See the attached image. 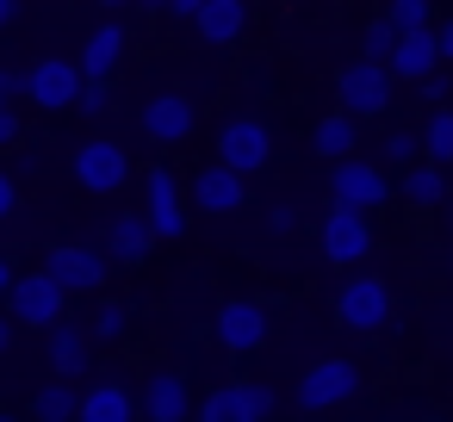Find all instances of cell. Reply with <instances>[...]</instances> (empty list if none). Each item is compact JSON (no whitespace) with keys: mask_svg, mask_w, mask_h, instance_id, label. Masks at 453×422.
Wrapping results in <instances>:
<instances>
[{"mask_svg":"<svg viewBox=\"0 0 453 422\" xmlns=\"http://www.w3.org/2000/svg\"><path fill=\"white\" fill-rule=\"evenodd\" d=\"M335 323L354 335H379L391 323V286L366 267H348V280L335 286Z\"/></svg>","mask_w":453,"mask_h":422,"instance_id":"cell-1","label":"cell"},{"mask_svg":"<svg viewBox=\"0 0 453 422\" xmlns=\"http://www.w3.org/2000/svg\"><path fill=\"white\" fill-rule=\"evenodd\" d=\"M280 403L273 385H255V379H230V385H211L199 397V416L193 422H267Z\"/></svg>","mask_w":453,"mask_h":422,"instance_id":"cell-2","label":"cell"},{"mask_svg":"<svg viewBox=\"0 0 453 422\" xmlns=\"http://www.w3.org/2000/svg\"><path fill=\"white\" fill-rule=\"evenodd\" d=\"M391 69L385 63H372V57H354L342 75H335V100H342V112L348 119H379L385 106H391Z\"/></svg>","mask_w":453,"mask_h":422,"instance_id":"cell-3","label":"cell"},{"mask_svg":"<svg viewBox=\"0 0 453 422\" xmlns=\"http://www.w3.org/2000/svg\"><path fill=\"white\" fill-rule=\"evenodd\" d=\"M329 199H335L342 211H360V218H372V211L391 199V180H385V168H379V162L342 156V162L329 168Z\"/></svg>","mask_w":453,"mask_h":422,"instance_id":"cell-4","label":"cell"},{"mask_svg":"<svg viewBox=\"0 0 453 422\" xmlns=\"http://www.w3.org/2000/svg\"><path fill=\"white\" fill-rule=\"evenodd\" d=\"M7 317L13 323H26V329H50L57 317H63V304H69V292L38 267V273H13V286H7Z\"/></svg>","mask_w":453,"mask_h":422,"instance_id":"cell-5","label":"cell"},{"mask_svg":"<svg viewBox=\"0 0 453 422\" xmlns=\"http://www.w3.org/2000/svg\"><path fill=\"white\" fill-rule=\"evenodd\" d=\"M360 391V366L354 360H317V366H304V379H298V410L304 416H323V410H335V403H348Z\"/></svg>","mask_w":453,"mask_h":422,"instance_id":"cell-6","label":"cell"},{"mask_svg":"<svg viewBox=\"0 0 453 422\" xmlns=\"http://www.w3.org/2000/svg\"><path fill=\"white\" fill-rule=\"evenodd\" d=\"M218 162L230 168V174H261L267 162H273V131L261 125V119H230L224 131H218Z\"/></svg>","mask_w":453,"mask_h":422,"instance_id":"cell-7","label":"cell"},{"mask_svg":"<svg viewBox=\"0 0 453 422\" xmlns=\"http://www.w3.org/2000/svg\"><path fill=\"white\" fill-rule=\"evenodd\" d=\"M211 323H218V341H224L230 354H255V348H267V335H273V317H267L261 298H224Z\"/></svg>","mask_w":453,"mask_h":422,"instance_id":"cell-8","label":"cell"},{"mask_svg":"<svg viewBox=\"0 0 453 422\" xmlns=\"http://www.w3.org/2000/svg\"><path fill=\"white\" fill-rule=\"evenodd\" d=\"M44 273H50L63 292H100V286H106V273H112V261H106V249L57 242V249H50V261H44Z\"/></svg>","mask_w":453,"mask_h":422,"instance_id":"cell-9","label":"cell"},{"mask_svg":"<svg viewBox=\"0 0 453 422\" xmlns=\"http://www.w3.org/2000/svg\"><path fill=\"white\" fill-rule=\"evenodd\" d=\"M143 224H150L156 236H180V230H187V187H180L162 162L143 174Z\"/></svg>","mask_w":453,"mask_h":422,"instance_id":"cell-10","label":"cell"},{"mask_svg":"<svg viewBox=\"0 0 453 422\" xmlns=\"http://www.w3.org/2000/svg\"><path fill=\"white\" fill-rule=\"evenodd\" d=\"M137 125H143V137L156 143V150H174V143H187L193 137V100L187 94H150L143 100V112H137Z\"/></svg>","mask_w":453,"mask_h":422,"instance_id":"cell-11","label":"cell"},{"mask_svg":"<svg viewBox=\"0 0 453 422\" xmlns=\"http://www.w3.org/2000/svg\"><path fill=\"white\" fill-rule=\"evenodd\" d=\"M75 180H81L88 193H119V187L131 180V156H125L112 137H88V143L75 150Z\"/></svg>","mask_w":453,"mask_h":422,"instance_id":"cell-12","label":"cell"},{"mask_svg":"<svg viewBox=\"0 0 453 422\" xmlns=\"http://www.w3.org/2000/svg\"><path fill=\"white\" fill-rule=\"evenodd\" d=\"M317 236H323V255H329L335 267H360V261L372 255V224H366L360 211L329 205V218L317 224Z\"/></svg>","mask_w":453,"mask_h":422,"instance_id":"cell-13","label":"cell"},{"mask_svg":"<svg viewBox=\"0 0 453 422\" xmlns=\"http://www.w3.org/2000/svg\"><path fill=\"white\" fill-rule=\"evenodd\" d=\"M242 199H249V180L230 174L224 162H205V168L193 174V187H187V205H199L205 218H230V211H242Z\"/></svg>","mask_w":453,"mask_h":422,"instance_id":"cell-14","label":"cell"},{"mask_svg":"<svg viewBox=\"0 0 453 422\" xmlns=\"http://www.w3.org/2000/svg\"><path fill=\"white\" fill-rule=\"evenodd\" d=\"M125 50H131V32H125L119 19L94 26V32H88V44H81V57H75L81 81H106V88H112V75L125 69Z\"/></svg>","mask_w":453,"mask_h":422,"instance_id":"cell-15","label":"cell"},{"mask_svg":"<svg viewBox=\"0 0 453 422\" xmlns=\"http://www.w3.org/2000/svg\"><path fill=\"white\" fill-rule=\"evenodd\" d=\"M137 416H143V422H187V416H193V391H187V379L168 372V366H156L150 385L137 391Z\"/></svg>","mask_w":453,"mask_h":422,"instance_id":"cell-16","label":"cell"},{"mask_svg":"<svg viewBox=\"0 0 453 422\" xmlns=\"http://www.w3.org/2000/svg\"><path fill=\"white\" fill-rule=\"evenodd\" d=\"M44 360H50V372H57V379H81V372H88V360H94V335H88L81 323L57 317V323L44 329Z\"/></svg>","mask_w":453,"mask_h":422,"instance_id":"cell-17","label":"cell"},{"mask_svg":"<svg viewBox=\"0 0 453 422\" xmlns=\"http://www.w3.org/2000/svg\"><path fill=\"white\" fill-rule=\"evenodd\" d=\"M19 94H32L44 112H63V106H75V94H81V69L75 63H63V57H44L32 75H26V88Z\"/></svg>","mask_w":453,"mask_h":422,"instance_id":"cell-18","label":"cell"},{"mask_svg":"<svg viewBox=\"0 0 453 422\" xmlns=\"http://www.w3.org/2000/svg\"><path fill=\"white\" fill-rule=\"evenodd\" d=\"M385 69H391V81H422V75H434L441 69V57H434V32L428 26H410V32H397V44H391V57H385Z\"/></svg>","mask_w":453,"mask_h":422,"instance_id":"cell-19","label":"cell"},{"mask_svg":"<svg viewBox=\"0 0 453 422\" xmlns=\"http://www.w3.org/2000/svg\"><path fill=\"white\" fill-rule=\"evenodd\" d=\"M75 422H137V391L125 379H100L75 397Z\"/></svg>","mask_w":453,"mask_h":422,"instance_id":"cell-20","label":"cell"},{"mask_svg":"<svg viewBox=\"0 0 453 422\" xmlns=\"http://www.w3.org/2000/svg\"><path fill=\"white\" fill-rule=\"evenodd\" d=\"M150 249H156V230L143 224V211H112V224H106V255H112L119 267H137V261H150Z\"/></svg>","mask_w":453,"mask_h":422,"instance_id":"cell-21","label":"cell"},{"mask_svg":"<svg viewBox=\"0 0 453 422\" xmlns=\"http://www.w3.org/2000/svg\"><path fill=\"white\" fill-rule=\"evenodd\" d=\"M193 26H199L205 44H236L249 32V0H205L193 13Z\"/></svg>","mask_w":453,"mask_h":422,"instance_id":"cell-22","label":"cell"},{"mask_svg":"<svg viewBox=\"0 0 453 422\" xmlns=\"http://www.w3.org/2000/svg\"><path fill=\"white\" fill-rule=\"evenodd\" d=\"M311 150H317V156H329V162H342V156H354V150H360V125H354L348 112H329V119L311 131Z\"/></svg>","mask_w":453,"mask_h":422,"instance_id":"cell-23","label":"cell"},{"mask_svg":"<svg viewBox=\"0 0 453 422\" xmlns=\"http://www.w3.org/2000/svg\"><path fill=\"white\" fill-rule=\"evenodd\" d=\"M75 379H50L38 397H32V422H75Z\"/></svg>","mask_w":453,"mask_h":422,"instance_id":"cell-24","label":"cell"},{"mask_svg":"<svg viewBox=\"0 0 453 422\" xmlns=\"http://www.w3.org/2000/svg\"><path fill=\"white\" fill-rule=\"evenodd\" d=\"M403 199H410V205H441V199H447L441 168H434V162H410V168H403Z\"/></svg>","mask_w":453,"mask_h":422,"instance_id":"cell-25","label":"cell"},{"mask_svg":"<svg viewBox=\"0 0 453 422\" xmlns=\"http://www.w3.org/2000/svg\"><path fill=\"white\" fill-rule=\"evenodd\" d=\"M416 143H422V156H428L434 168H453V106H441V112L428 119V131H422Z\"/></svg>","mask_w":453,"mask_h":422,"instance_id":"cell-26","label":"cell"},{"mask_svg":"<svg viewBox=\"0 0 453 422\" xmlns=\"http://www.w3.org/2000/svg\"><path fill=\"white\" fill-rule=\"evenodd\" d=\"M125 329H131V311H125L119 298H106V304L94 311V329H88V335H100V341H125Z\"/></svg>","mask_w":453,"mask_h":422,"instance_id":"cell-27","label":"cell"},{"mask_svg":"<svg viewBox=\"0 0 453 422\" xmlns=\"http://www.w3.org/2000/svg\"><path fill=\"white\" fill-rule=\"evenodd\" d=\"M385 26H391V32L428 26V0H385Z\"/></svg>","mask_w":453,"mask_h":422,"instance_id":"cell-28","label":"cell"},{"mask_svg":"<svg viewBox=\"0 0 453 422\" xmlns=\"http://www.w3.org/2000/svg\"><path fill=\"white\" fill-rule=\"evenodd\" d=\"M391 44H397V32H391L385 19H372V26L360 32V57H372V63H385V57H391Z\"/></svg>","mask_w":453,"mask_h":422,"instance_id":"cell-29","label":"cell"},{"mask_svg":"<svg viewBox=\"0 0 453 422\" xmlns=\"http://www.w3.org/2000/svg\"><path fill=\"white\" fill-rule=\"evenodd\" d=\"M75 106H81L88 119H100V112L112 106V88H106V81H81V94H75Z\"/></svg>","mask_w":453,"mask_h":422,"instance_id":"cell-30","label":"cell"},{"mask_svg":"<svg viewBox=\"0 0 453 422\" xmlns=\"http://www.w3.org/2000/svg\"><path fill=\"white\" fill-rule=\"evenodd\" d=\"M416 156H422V143H416L410 131H391V137H385V162H397V168H410Z\"/></svg>","mask_w":453,"mask_h":422,"instance_id":"cell-31","label":"cell"},{"mask_svg":"<svg viewBox=\"0 0 453 422\" xmlns=\"http://www.w3.org/2000/svg\"><path fill=\"white\" fill-rule=\"evenodd\" d=\"M267 230H273V236H292V230H298V205H273V211H267Z\"/></svg>","mask_w":453,"mask_h":422,"instance_id":"cell-32","label":"cell"},{"mask_svg":"<svg viewBox=\"0 0 453 422\" xmlns=\"http://www.w3.org/2000/svg\"><path fill=\"white\" fill-rule=\"evenodd\" d=\"M13 211H19V187H13V174H7V168H0V224H7Z\"/></svg>","mask_w":453,"mask_h":422,"instance_id":"cell-33","label":"cell"},{"mask_svg":"<svg viewBox=\"0 0 453 422\" xmlns=\"http://www.w3.org/2000/svg\"><path fill=\"white\" fill-rule=\"evenodd\" d=\"M7 143H19V112H13V100L0 106V150H7Z\"/></svg>","mask_w":453,"mask_h":422,"instance_id":"cell-34","label":"cell"},{"mask_svg":"<svg viewBox=\"0 0 453 422\" xmlns=\"http://www.w3.org/2000/svg\"><path fill=\"white\" fill-rule=\"evenodd\" d=\"M428 32H434V57L453 63V19H447V26H428Z\"/></svg>","mask_w":453,"mask_h":422,"instance_id":"cell-35","label":"cell"},{"mask_svg":"<svg viewBox=\"0 0 453 422\" xmlns=\"http://www.w3.org/2000/svg\"><path fill=\"white\" fill-rule=\"evenodd\" d=\"M205 7V0H162V13H174V19H193Z\"/></svg>","mask_w":453,"mask_h":422,"instance_id":"cell-36","label":"cell"},{"mask_svg":"<svg viewBox=\"0 0 453 422\" xmlns=\"http://www.w3.org/2000/svg\"><path fill=\"white\" fill-rule=\"evenodd\" d=\"M416 88H422V100H441V94H447V81H441V69H434V75H422Z\"/></svg>","mask_w":453,"mask_h":422,"instance_id":"cell-37","label":"cell"},{"mask_svg":"<svg viewBox=\"0 0 453 422\" xmlns=\"http://www.w3.org/2000/svg\"><path fill=\"white\" fill-rule=\"evenodd\" d=\"M7 348H13V317L0 311V354H7Z\"/></svg>","mask_w":453,"mask_h":422,"instance_id":"cell-38","label":"cell"},{"mask_svg":"<svg viewBox=\"0 0 453 422\" xmlns=\"http://www.w3.org/2000/svg\"><path fill=\"white\" fill-rule=\"evenodd\" d=\"M13 13H19V0H0V32L13 26Z\"/></svg>","mask_w":453,"mask_h":422,"instance_id":"cell-39","label":"cell"},{"mask_svg":"<svg viewBox=\"0 0 453 422\" xmlns=\"http://www.w3.org/2000/svg\"><path fill=\"white\" fill-rule=\"evenodd\" d=\"M7 286H13V261L0 255V298H7Z\"/></svg>","mask_w":453,"mask_h":422,"instance_id":"cell-40","label":"cell"},{"mask_svg":"<svg viewBox=\"0 0 453 422\" xmlns=\"http://www.w3.org/2000/svg\"><path fill=\"white\" fill-rule=\"evenodd\" d=\"M100 7H106V13H119V7H137V0H100Z\"/></svg>","mask_w":453,"mask_h":422,"instance_id":"cell-41","label":"cell"},{"mask_svg":"<svg viewBox=\"0 0 453 422\" xmlns=\"http://www.w3.org/2000/svg\"><path fill=\"white\" fill-rule=\"evenodd\" d=\"M0 106H7V75H0Z\"/></svg>","mask_w":453,"mask_h":422,"instance_id":"cell-42","label":"cell"},{"mask_svg":"<svg viewBox=\"0 0 453 422\" xmlns=\"http://www.w3.org/2000/svg\"><path fill=\"white\" fill-rule=\"evenodd\" d=\"M137 7H162V0H137Z\"/></svg>","mask_w":453,"mask_h":422,"instance_id":"cell-43","label":"cell"},{"mask_svg":"<svg viewBox=\"0 0 453 422\" xmlns=\"http://www.w3.org/2000/svg\"><path fill=\"white\" fill-rule=\"evenodd\" d=\"M0 422H19V416H7V410H0Z\"/></svg>","mask_w":453,"mask_h":422,"instance_id":"cell-44","label":"cell"}]
</instances>
